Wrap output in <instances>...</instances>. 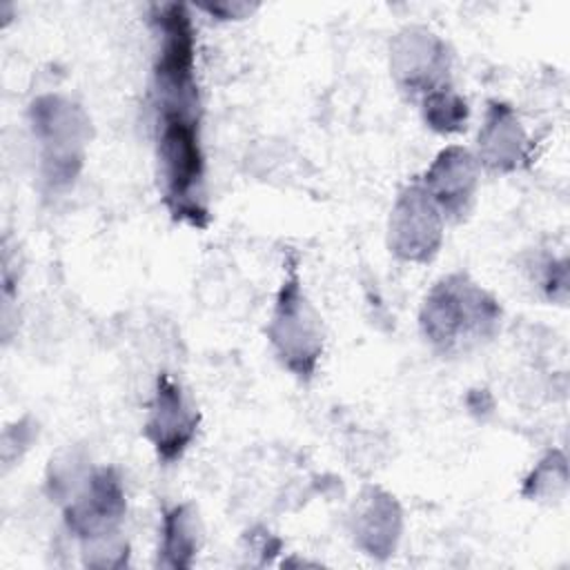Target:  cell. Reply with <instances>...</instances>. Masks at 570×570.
Here are the masks:
<instances>
[{
    "mask_svg": "<svg viewBox=\"0 0 570 570\" xmlns=\"http://www.w3.org/2000/svg\"><path fill=\"white\" fill-rule=\"evenodd\" d=\"M158 33L154 98L158 160L165 203L176 220L205 227V156L200 145V98L196 85V40L191 18L180 2L151 13Z\"/></svg>",
    "mask_w": 570,
    "mask_h": 570,
    "instance_id": "cell-1",
    "label": "cell"
},
{
    "mask_svg": "<svg viewBox=\"0 0 570 570\" xmlns=\"http://www.w3.org/2000/svg\"><path fill=\"white\" fill-rule=\"evenodd\" d=\"M499 303L463 274L441 278L425 296L421 330L441 352H459L490 338L499 327Z\"/></svg>",
    "mask_w": 570,
    "mask_h": 570,
    "instance_id": "cell-2",
    "label": "cell"
},
{
    "mask_svg": "<svg viewBox=\"0 0 570 570\" xmlns=\"http://www.w3.org/2000/svg\"><path fill=\"white\" fill-rule=\"evenodd\" d=\"M33 131L42 145L47 180L69 185L80 171L87 140L85 114L58 96H42L31 105Z\"/></svg>",
    "mask_w": 570,
    "mask_h": 570,
    "instance_id": "cell-3",
    "label": "cell"
},
{
    "mask_svg": "<svg viewBox=\"0 0 570 570\" xmlns=\"http://www.w3.org/2000/svg\"><path fill=\"white\" fill-rule=\"evenodd\" d=\"M269 341L289 372L303 379L312 376L323 350V338L318 316L301 292V283L294 274L278 292L269 323Z\"/></svg>",
    "mask_w": 570,
    "mask_h": 570,
    "instance_id": "cell-4",
    "label": "cell"
},
{
    "mask_svg": "<svg viewBox=\"0 0 570 570\" xmlns=\"http://www.w3.org/2000/svg\"><path fill=\"white\" fill-rule=\"evenodd\" d=\"M125 517V490L111 468L94 472L82 492L67 505L69 530L89 543H107Z\"/></svg>",
    "mask_w": 570,
    "mask_h": 570,
    "instance_id": "cell-5",
    "label": "cell"
},
{
    "mask_svg": "<svg viewBox=\"0 0 570 570\" xmlns=\"http://www.w3.org/2000/svg\"><path fill=\"white\" fill-rule=\"evenodd\" d=\"M198 428V412L187 403L178 383L169 374L156 381L154 403L145 423V436L154 445L158 459L171 463L189 448Z\"/></svg>",
    "mask_w": 570,
    "mask_h": 570,
    "instance_id": "cell-6",
    "label": "cell"
},
{
    "mask_svg": "<svg viewBox=\"0 0 570 570\" xmlns=\"http://www.w3.org/2000/svg\"><path fill=\"white\" fill-rule=\"evenodd\" d=\"M390 245L405 261H430L441 245V214L430 194L412 185L392 212Z\"/></svg>",
    "mask_w": 570,
    "mask_h": 570,
    "instance_id": "cell-7",
    "label": "cell"
},
{
    "mask_svg": "<svg viewBox=\"0 0 570 570\" xmlns=\"http://www.w3.org/2000/svg\"><path fill=\"white\" fill-rule=\"evenodd\" d=\"M394 73L412 94H430L445 89L443 80L448 73L445 47L428 31H405L399 36L394 47Z\"/></svg>",
    "mask_w": 570,
    "mask_h": 570,
    "instance_id": "cell-8",
    "label": "cell"
},
{
    "mask_svg": "<svg viewBox=\"0 0 570 570\" xmlns=\"http://www.w3.org/2000/svg\"><path fill=\"white\" fill-rule=\"evenodd\" d=\"M423 189L450 218L468 214L476 189V165L472 156L461 147L441 151L425 174Z\"/></svg>",
    "mask_w": 570,
    "mask_h": 570,
    "instance_id": "cell-9",
    "label": "cell"
},
{
    "mask_svg": "<svg viewBox=\"0 0 570 570\" xmlns=\"http://www.w3.org/2000/svg\"><path fill=\"white\" fill-rule=\"evenodd\" d=\"M523 131L514 111L503 102H492L483 131L479 134V149L485 165L494 169H512L523 151Z\"/></svg>",
    "mask_w": 570,
    "mask_h": 570,
    "instance_id": "cell-10",
    "label": "cell"
},
{
    "mask_svg": "<svg viewBox=\"0 0 570 570\" xmlns=\"http://www.w3.org/2000/svg\"><path fill=\"white\" fill-rule=\"evenodd\" d=\"M198 548L196 517L189 505L171 508L163 519V563L169 568H189Z\"/></svg>",
    "mask_w": 570,
    "mask_h": 570,
    "instance_id": "cell-11",
    "label": "cell"
},
{
    "mask_svg": "<svg viewBox=\"0 0 570 570\" xmlns=\"http://www.w3.org/2000/svg\"><path fill=\"white\" fill-rule=\"evenodd\" d=\"M361 519L365 521L361 537H370L367 548L372 550V554L374 552L387 554L394 548V539L399 532V508L392 501V497L374 492Z\"/></svg>",
    "mask_w": 570,
    "mask_h": 570,
    "instance_id": "cell-12",
    "label": "cell"
},
{
    "mask_svg": "<svg viewBox=\"0 0 570 570\" xmlns=\"http://www.w3.org/2000/svg\"><path fill=\"white\" fill-rule=\"evenodd\" d=\"M423 114L432 129L436 131H459L468 118V107L461 96H456L450 87L439 89L423 98Z\"/></svg>",
    "mask_w": 570,
    "mask_h": 570,
    "instance_id": "cell-13",
    "label": "cell"
},
{
    "mask_svg": "<svg viewBox=\"0 0 570 570\" xmlns=\"http://www.w3.org/2000/svg\"><path fill=\"white\" fill-rule=\"evenodd\" d=\"M205 11H209L212 16L218 18H245V13H249L254 7L245 4V2H214V4H205Z\"/></svg>",
    "mask_w": 570,
    "mask_h": 570,
    "instance_id": "cell-14",
    "label": "cell"
}]
</instances>
